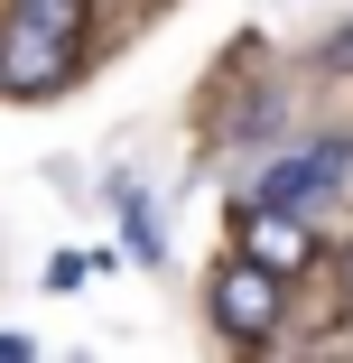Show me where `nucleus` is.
<instances>
[{
    "mask_svg": "<svg viewBox=\"0 0 353 363\" xmlns=\"http://www.w3.org/2000/svg\"><path fill=\"white\" fill-rule=\"evenodd\" d=\"M214 326L224 335H242V345H260L270 326H279V270H260L251 252L214 279Z\"/></svg>",
    "mask_w": 353,
    "mask_h": 363,
    "instance_id": "obj_2",
    "label": "nucleus"
},
{
    "mask_svg": "<svg viewBox=\"0 0 353 363\" xmlns=\"http://www.w3.org/2000/svg\"><path fill=\"white\" fill-rule=\"evenodd\" d=\"M344 168H353V150H344V140H316L307 159H279V168H270L260 205H298V214H307L316 196H335V186H344Z\"/></svg>",
    "mask_w": 353,
    "mask_h": 363,
    "instance_id": "obj_4",
    "label": "nucleus"
},
{
    "mask_svg": "<svg viewBox=\"0 0 353 363\" xmlns=\"http://www.w3.org/2000/svg\"><path fill=\"white\" fill-rule=\"evenodd\" d=\"M121 233H130V252H139V261H158V252H168V242H158V214H149V205H130V214H121Z\"/></svg>",
    "mask_w": 353,
    "mask_h": 363,
    "instance_id": "obj_5",
    "label": "nucleus"
},
{
    "mask_svg": "<svg viewBox=\"0 0 353 363\" xmlns=\"http://www.w3.org/2000/svg\"><path fill=\"white\" fill-rule=\"evenodd\" d=\"M75 28H84V0H19L0 19V94H56L75 65Z\"/></svg>",
    "mask_w": 353,
    "mask_h": 363,
    "instance_id": "obj_1",
    "label": "nucleus"
},
{
    "mask_svg": "<svg viewBox=\"0 0 353 363\" xmlns=\"http://www.w3.org/2000/svg\"><path fill=\"white\" fill-rule=\"evenodd\" d=\"M242 252H251L260 270H279V279H298V270L316 261V233L298 224V205H251V214H242Z\"/></svg>",
    "mask_w": 353,
    "mask_h": 363,
    "instance_id": "obj_3",
    "label": "nucleus"
}]
</instances>
